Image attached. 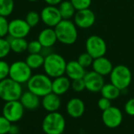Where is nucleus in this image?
I'll return each instance as SVG.
<instances>
[{"instance_id": "nucleus-23", "label": "nucleus", "mask_w": 134, "mask_h": 134, "mask_svg": "<svg viewBox=\"0 0 134 134\" xmlns=\"http://www.w3.org/2000/svg\"><path fill=\"white\" fill-rule=\"evenodd\" d=\"M58 9L63 20H71L74 17L76 9L70 0H64L58 5Z\"/></svg>"}, {"instance_id": "nucleus-15", "label": "nucleus", "mask_w": 134, "mask_h": 134, "mask_svg": "<svg viewBox=\"0 0 134 134\" xmlns=\"http://www.w3.org/2000/svg\"><path fill=\"white\" fill-rule=\"evenodd\" d=\"M66 109L67 113L70 117L73 119H79L83 115L86 110V106L82 100L78 97H74L68 100Z\"/></svg>"}, {"instance_id": "nucleus-6", "label": "nucleus", "mask_w": 134, "mask_h": 134, "mask_svg": "<svg viewBox=\"0 0 134 134\" xmlns=\"http://www.w3.org/2000/svg\"><path fill=\"white\" fill-rule=\"evenodd\" d=\"M110 75L111 83L118 87L121 91L127 89L132 82V72L130 69L123 64H119L113 68Z\"/></svg>"}, {"instance_id": "nucleus-13", "label": "nucleus", "mask_w": 134, "mask_h": 134, "mask_svg": "<svg viewBox=\"0 0 134 134\" xmlns=\"http://www.w3.org/2000/svg\"><path fill=\"white\" fill-rule=\"evenodd\" d=\"M31 28L25 20L16 18L9 22L8 35L13 38H25L29 35Z\"/></svg>"}, {"instance_id": "nucleus-34", "label": "nucleus", "mask_w": 134, "mask_h": 134, "mask_svg": "<svg viewBox=\"0 0 134 134\" xmlns=\"http://www.w3.org/2000/svg\"><path fill=\"white\" fill-rule=\"evenodd\" d=\"M10 65L4 60H0V81L9 78Z\"/></svg>"}, {"instance_id": "nucleus-33", "label": "nucleus", "mask_w": 134, "mask_h": 134, "mask_svg": "<svg viewBox=\"0 0 134 134\" xmlns=\"http://www.w3.org/2000/svg\"><path fill=\"white\" fill-rule=\"evenodd\" d=\"M71 87L76 93H81V92L84 91L86 90V85H85V82H84L83 79L72 80Z\"/></svg>"}, {"instance_id": "nucleus-7", "label": "nucleus", "mask_w": 134, "mask_h": 134, "mask_svg": "<svg viewBox=\"0 0 134 134\" xmlns=\"http://www.w3.org/2000/svg\"><path fill=\"white\" fill-rule=\"evenodd\" d=\"M32 76V70L25 61L17 60L10 64L9 78L15 82L24 84L27 83Z\"/></svg>"}, {"instance_id": "nucleus-37", "label": "nucleus", "mask_w": 134, "mask_h": 134, "mask_svg": "<svg viewBox=\"0 0 134 134\" xmlns=\"http://www.w3.org/2000/svg\"><path fill=\"white\" fill-rule=\"evenodd\" d=\"M124 110L126 113L130 116H134V98H131L126 101Z\"/></svg>"}, {"instance_id": "nucleus-31", "label": "nucleus", "mask_w": 134, "mask_h": 134, "mask_svg": "<svg viewBox=\"0 0 134 134\" xmlns=\"http://www.w3.org/2000/svg\"><path fill=\"white\" fill-rule=\"evenodd\" d=\"M42 46L38 42V40H33L28 42L27 50L29 53H40L42 49Z\"/></svg>"}, {"instance_id": "nucleus-26", "label": "nucleus", "mask_w": 134, "mask_h": 134, "mask_svg": "<svg viewBox=\"0 0 134 134\" xmlns=\"http://www.w3.org/2000/svg\"><path fill=\"white\" fill-rule=\"evenodd\" d=\"M15 4L13 0H0V16L7 17L14 10Z\"/></svg>"}, {"instance_id": "nucleus-9", "label": "nucleus", "mask_w": 134, "mask_h": 134, "mask_svg": "<svg viewBox=\"0 0 134 134\" xmlns=\"http://www.w3.org/2000/svg\"><path fill=\"white\" fill-rule=\"evenodd\" d=\"M24 114V108L20 100L5 102L2 108V115L11 123L20 121Z\"/></svg>"}, {"instance_id": "nucleus-28", "label": "nucleus", "mask_w": 134, "mask_h": 134, "mask_svg": "<svg viewBox=\"0 0 134 134\" xmlns=\"http://www.w3.org/2000/svg\"><path fill=\"white\" fill-rule=\"evenodd\" d=\"M11 52L9 41L6 38H0V60L5 58Z\"/></svg>"}, {"instance_id": "nucleus-38", "label": "nucleus", "mask_w": 134, "mask_h": 134, "mask_svg": "<svg viewBox=\"0 0 134 134\" xmlns=\"http://www.w3.org/2000/svg\"><path fill=\"white\" fill-rule=\"evenodd\" d=\"M45 2L49 5H54V6H57L61 2H63L64 0H44Z\"/></svg>"}, {"instance_id": "nucleus-14", "label": "nucleus", "mask_w": 134, "mask_h": 134, "mask_svg": "<svg viewBox=\"0 0 134 134\" xmlns=\"http://www.w3.org/2000/svg\"><path fill=\"white\" fill-rule=\"evenodd\" d=\"M83 80L86 85V90L91 93L100 92L102 87L105 84L104 76L95 72L94 71L86 73Z\"/></svg>"}, {"instance_id": "nucleus-21", "label": "nucleus", "mask_w": 134, "mask_h": 134, "mask_svg": "<svg viewBox=\"0 0 134 134\" xmlns=\"http://www.w3.org/2000/svg\"><path fill=\"white\" fill-rule=\"evenodd\" d=\"M19 100L24 108V109L30 111H34L37 109L40 105L39 97H38L29 90L23 92Z\"/></svg>"}, {"instance_id": "nucleus-24", "label": "nucleus", "mask_w": 134, "mask_h": 134, "mask_svg": "<svg viewBox=\"0 0 134 134\" xmlns=\"http://www.w3.org/2000/svg\"><path fill=\"white\" fill-rule=\"evenodd\" d=\"M121 90L112 83H105L100 90L101 96L110 100H116L121 94Z\"/></svg>"}, {"instance_id": "nucleus-32", "label": "nucleus", "mask_w": 134, "mask_h": 134, "mask_svg": "<svg viewBox=\"0 0 134 134\" xmlns=\"http://www.w3.org/2000/svg\"><path fill=\"white\" fill-rule=\"evenodd\" d=\"M9 32V21L6 17L0 16V38H5Z\"/></svg>"}, {"instance_id": "nucleus-10", "label": "nucleus", "mask_w": 134, "mask_h": 134, "mask_svg": "<svg viewBox=\"0 0 134 134\" xmlns=\"http://www.w3.org/2000/svg\"><path fill=\"white\" fill-rule=\"evenodd\" d=\"M41 20L49 27H55L63 19L58 7L47 5L40 12Z\"/></svg>"}, {"instance_id": "nucleus-11", "label": "nucleus", "mask_w": 134, "mask_h": 134, "mask_svg": "<svg viewBox=\"0 0 134 134\" xmlns=\"http://www.w3.org/2000/svg\"><path fill=\"white\" fill-rule=\"evenodd\" d=\"M122 112L117 107L111 106L107 110L102 111V121L104 124L110 129L119 127L122 124Z\"/></svg>"}, {"instance_id": "nucleus-39", "label": "nucleus", "mask_w": 134, "mask_h": 134, "mask_svg": "<svg viewBox=\"0 0 134 134\" xmlns=\"http://www.w3.org/2000/svg\"><path fill=\"white\" fill-rule=\"evenodd\" d=\"M18 133H19V128H18V126H15V125H13V124H12V126H11V127H10V130H9V133L17 134Z\"/></svg>"}, {"instance_id": "nucleus-30", "label": "nucleus", "mask_w": 134, "mask_h": 134, "mask_svg": "<svg viewBox=\"0 0 134 134\" xmlns=\"http://www.w3.org/2000/svg\"><path fill=\"white\" fill-rule=\"evenodd\" d=\"M76 11L90 8L92 0H70Z\"/></svg>"}, {"instance_id": "nucleus-22", "label": "nucleus", "mask_w": 134, "mask_h": 134, "mask_svg": "<svg viewBox=\"0 0 134 134\" xmlns=\"http://www.w3.org/2000/svg\"><path fill=\"white\" fill-rule=\"evenodd\" d=\"M6 39L9 42L11 51L15 53H22L27 50L28 42L24 38H13L7 35Z\"/></svg>"}, {"instance_id": "nucleus-40", "label": "nucleus", "mask_w": 134, "mask_h": 134, "mask_svg": "<svg viewBox=\"0 0 134 134\" xmlns=\"http://www.w3.org/2000/svg\"><path fill=\"white\" fill-rule=\"evenodd\" d=\"M27 1L31 2H38V1H39V0H27Z\"/></svg>"}, {"instance_id": "nucleus-16", "label": "nucleus", "mask_w": 134, "mask_h": 134, "mask_svg": "<svg viewBox=\"0 0 134 134\" xmlns=\"http://www.w3.org/2000/svg\"><path fill=\"white\" fill-rule=\"evenodd\" d=\"M92 68H93V71L104 77L111 74L114 67L111 61L108 58L104 56L93 59Z\"/></svg>"}, {"instance_id": "nucleus-19", "label": "nucleus", "mask_w": 134, "mask_h": 134, "mask_svg": "<svg viewBox=\"0 0 134 134\" xmlns=\"http://www.w3.org/2000/svg\"><path fill=\"white\" fill-rule=\"evenodd\" d=\"M42 105L46 111L55 112L57 111L60 108L61 100L60 98V96L51 92L42 97Z\"/></svg>"}, {"instance_id": "nucleus-2", "label": "nucleus", "mask_w": 134, "mask_h": 134, "mask_svg": "<svg viewBox=\"0 0 134 134\" xmlns=\"http://www.w3.org/2000/svg\"><path fill=\"white\" fill-rule=\"evenodd\" d=\"M67 61L60 54L51 53L45 57L43 69L45 74L51 79H55L64 75L66 71Z\"/></svg>"}, {"instance_id": "nucleus-8", "label": "nucleus", "mask_w": 134, "mask_h": 134, "mask_svg": "<svg viewBox=\"0 0 134 134\" xmlns=\"http://www.w3.org/2000/svg\"><path fill=\"white\" fill-rule=\"evenodd\" d=\"M107 49L106 42L99 35H90L86 41V50L93 59L105 56Z\"/></svg>"}, {"instance_id": "nucleus-5", "label": "nucleus", "mask_w": 134, "mask_h": 134, "mask_svg": "<svg viewBox=\"0 0 134 134\" xmlns=\"http://www.w3.org/2000/svg\"><path fill=\"white\" fill-rule=\"evenodd\" d=\"M23 93L21 84L15 82L10 78H6L0 81V98L5 101L20 100Z\"/></svg>"}, {"instance_id": "nucleus-3", "label": "nucleus", "mask_w": 134, "mask_h": 134, "mask_svg": "<svg viewBox=\"0 0 134 134\" xmlns=\"http://www.w3.org/2000/svg\"><path fill=\"white\" fill-rule=\"evenodd\" d=\"M52 79L46 74L32 75L27 82V90L39 97H43L52 92Z\"/></svg>"}, {"instance_id": "nucleus-29", "label": "nucleus", "mask_w": 134, "mask_h": 134, "mask_svg": "<svg viewBox=\"0 0 134 134\" xmlns=\"http://www.w3.org/2000/svg\"><path fill=\"white\" fill-rule=\"evenodd\" d=\"M77 61H78L84 68H89V67H90V66H92L93 62V58L87 52H85V53H81V54L79 56Z\"/></svg>"}, {"instance_id": "nucleus-25", "label": "nucleus", "mask_w": 134, "mask_h": 134, "mask_svg": "<svg viewBox=\"0 0 134 134\" xmlns=\"http://www.w3.org/2000/svg\"><path fill=\"white\" fill-rule=\"evenodd\" d=\"M45 57L41 53H29L25 62L31 70H35L42 68L44 64Z\"/></svg>"}, {"instance_id": "nucleus-20", "label": "nucleus", "mask_w": 134, "mask_h": 134, "mask_svg": "<svg viewBox=\"0 0 134 134\" xmlns=\"http://www.w3.org/2000/svg\"><path fill=\"white\" fill-rule=\"evenodd\" d=\"M71 84V79L67 76L62 75L55 78L52 81V92L58 96H61L69 90Z\"/></svg>"}, {"instance_id": "nucleus-18", "label": "nucleus", "mask_w": 134, "mask_h": 134, "mask_svg": "<svg viewBox=\"0 0 134 134\" xmlns=\"http://www.w3.org/2000/svg\"><path fill=\"white\" fill-rule=\"evenodd\" d=\"M86 73V68H84L77 60H70L69 62H67L65 74L71 81L83 79Z\"/></svg>"}, {"instance_id": "nucleus-35", "label": "nucleus", "mask_w": 134, "mask_h": 134, "mask_svg": "<svg viewBox=\"0 0 134 134\" xmlns=\"http://www.w3.org/2000/svg\"><path fill=\"white\" fill-rule=\"evenodd\" d=\"M12 123L3 115H0V134L9 133Z\"/></svg>"}, {"instance_id": "nucleus-27", "label": "nucleus", "mask_w": 134, "mask_h": 134, "mask_svg": "<svg viewBox=\"0 0 134 134\" xmlns=\"http://www.w3.org/2000/svg\"><path fill=\"white\" fill-rule=\"evenodd\" d=\"M26 22L27 23V24L31 27H36L40 20H41V17H40V13H38V12L35 11V10H31V11H29L26 16H25V19Z\"/></svg>"}, {"instance_id": "nucleus-4", "label": "nucleus", "mask_w": 134, "mask_h": 134, "mask_svg": "<svg viewBox=\"0 0 134 134\" xmlns=\"http://www.w3.org/2000/svg\"><path fill=\"white\" fill-rule=\"evenodd\" d=\"M66 126L64 117L58 111L49 112L43 119L42 128L46 134H62Z\"/></svg>"}, {"instance_id": "nucleus-36", "label": "nucleus", "mask_w": 134, "mask_h": 134, "mask_svg": "<svg viewBox=\"0 0 134 134\" xmlns=\"http://www.w3.org/2000/svg\"><path fill=\"white\" fill-rule=\"evenodd\" d=\"M97 106L100 108V110L104 111L107 110L108 108H109L110 107H111V100L102 97L101 98H100L98 100Z\"/></svg>"}, {"instance_id": "nucleus-12", "label": "nucleus", "mask_w": 134, "mask_h": 134, "mask_svg": "<svg viewBox=\"0 0 134 134\" xmlns=\"http://www.w3.org/2000/svg\"><path fill=\"white\" fill-rule=\"evenodd\" d=\"M73 18L76 27L82 29L90 28L96 22V14L90 8L76 11Z\"/></svg>"}, {"instance_id": "nucleus-1", "label": "nucleus", "mask_w": 134, "mask_h": 134, "mask_svg": "<svg viewBox=\"0 0 134 134\" xmlns=\"http://www.w3.org/2000/svg\"><path fill=\"white\" fill-rule=\"evenodd\" d=\"M54 30L57 41L64 45H73L78 39V27L71 20H62L54 27Z\"/></svg>"}, {"instance_id": "nucleus-17", "label": "nucleus", "mask_w": 134, "mask_h": 134, "mask_svg": "<svg viewBox=\"0 0 134 134\" xmlns=\"http://www.w3.org/2000/svg\"><path fill=\"white\" fill-rule=\"evenodd\" d=\"M38 40L46 48H52L57 42V37L53 27H46L42 29L38 36Z\"/></svg>"}]
</instances>
